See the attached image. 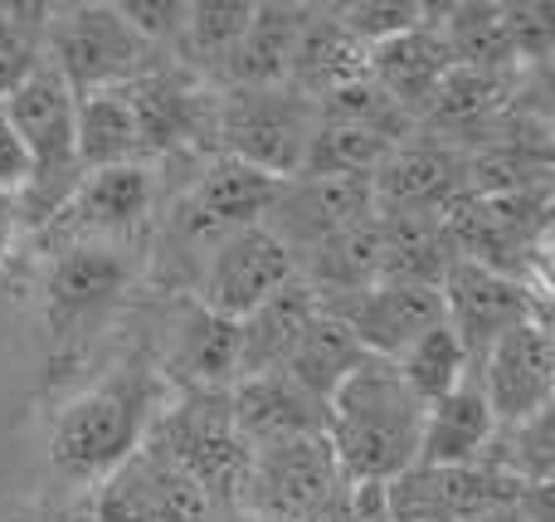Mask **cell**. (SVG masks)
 I'll return each instance as SVG.
<instances>
[{
  "mask_svg": "<svg viewBox=\"0 0 555 522\" xmlns=\"http://www.w3.org/2000/svg\"><path fill=\"white\" fill-rule=\"evenodd\" d=\"M317 117H322V123H336V127L371 132V137H380V142H390V147L410 142V137L420 132V127H414V117L404 113L400 103H390V98H385L371 78H356V84L336 88L332 98H322V103H317Z\"/></svg>",
  "mask_w": 555,
  "mask_h": 522,
  "instance_id": "cell-29",
  "label": "cell"
},
{
  "mask_svg": "<svg viewBox=\"0 0 555 522\" xmlns=\"http://www.w3.org/2000/svg\"><path fill=\"white\" fill-rule=\"evenodd\" d=\"M498 420L488 410L478 377H463L449 396H439L434 406H424V425H420V464L414 469H449V464H473L488 455Z\"/></svg>",
  "mask_w": 555,
  "mask_h": 522,
  "instance_id": "cell-20",
  "label": "cell"
},
{
  "mask_svg": "<svg viewBox=\"0 0 555 522\" xmlns=\"http://www.w3.org/2000/svg\"><path fill=\"white\" fill-rule=\"evenodd\" d=\"M361 361H365V352H361V342L351 338V328L322 308L312 322H307L302 338H297L293 357L283 361V377L326 406V400L336 396V386H341Z\"/></svg>",
  "mask_w": 555,
  "mask_h": 522,
  "instance_id": "cell-26",
  "label": "cell"
},
{
  "mask_svg": "<svg viewBox=\"0 0 555 522\" xmlns=\"http://www.w3.org/2000/svg\"><path fill=\"white\" fill-rule=\"evenodd\" d=\"M293 279H297V259L287 254V244L269 225H249V230L230 234L224 244H215L205 254V264L195 269L191 283V303L240 322L244 313H254L263 298H273Z\"/></svg>",
  "mask_w": 555,
  "mask_h": 522,
  "instance_id": "cell-11",
  "label": "cell"
},
{
  "mask_svg": "<svg viewBox=\"0 0 555 522\" xmlns=\"http://www.w3.org/2000/svg\"><path fill=\"white\" fill-rule=\"evenodd\" d=\"M346 522H390L385 484H346Z\"/></svg>",
  "mask_w": 555,
  "mask_h": 522,
  "instance_id": "cell-35",
  "label": "cell"
},
{
  "mask_svg": "<svg viewBox=\"0 0 555 522\" xmlns=\"http://www.w3.org/2000/svg\"><path fill=\"white\" fill-rule=\"evenodd\" d=\"M249 15L254 0H185L181 29H176V44L166 59L191 78H201L205 88H220L234 44L249 29Z\"/></svg>",
  "mask_w": 555,
  "mask_h": 522,
  "instance_id": "cell-22",
  "label": "cell"
},
{
  "mask_svg": "<svg viewBox=\"0 0 555 522\" xmlns=\"http://www.w3.org/2000/svg\"><path fill=\"white\" fill-rule=\"evenodd\" d=\"M156 211H162V176L146 162H127L113 171H93L78 181L64 211L35 234V250H68V244H127L146 250Z\"/></svg>",
  "mask_w": 555,
  "mask_h": 522,
  "instance_id": "cell-7",
  "label": "cell"
},
{
  "mask_svg": "<svg viewBox=\"0 0 555 522\" xmlns=\"http://www.w3.org/2000/svg\"><path fill=\"white\" fill-rule=\"evenodd\" d=\"M424 488L434 494V504L443 508L453 522H478L498 508H512L527 488L507 474L492 455L473 459V464H449V469H420Z\"/></svg>",
  "mask_w": 555,
  "mask_h": 522,
  "instance_id": "cell-27",
  "label": "cell"
},
{
  "mask_svg": "<svg viewBox=\"0 0 555 522\" xmlns=\"http://www.w3.org/2000/svg\"><path fill=\"white\" fill-rule=\"evenodd\" d=\"M210 522H263V518H249V513H240V508H230V513H215Z\"/></svg>",
  "mask_w": 555,
  "mask_h": 522,
  "instance_id": "cell-41",
  "label": "cell"
},
{
  "mask_svg": "<svg viewBox=\"0 0 555 522\" xmlns=\"http://www.w3.org/2000/svg\"><path fill=\"white\" fill-rule=\"evenodd\" d=\"M171 396L156 371L152 352H127L122 361L103 371L98 381L78 386L49 420V469L64 484L93 488L103 474H113L122 459L142 449L162 400Z\"/></svg>",
  "mask_w": 555,
  "mask_h": 522,
  "instance_id": "cell-1",
  "label": "cell"
},
{
  "mask_svg": "<svg viewBox=\"0 0 555 522\" xmlns=\"http://www.w3.org/2000/svg\"><path fill=\"white\" fill-rule=\"evenodd\" d=\"M317 132V103L278 88H220L215 93V152L244 162L273 181L302 171L307 142Z\"/></svg>",
  "mask_w": 555,
  "mask_h": 522,
  "instance_id": "cell-6",
  "label": "cell"
},
{
  "mask_svg": "<svg viewBox=\"0 0 555 522\" xmlns=\"http://www.w3.org/2000/svg\"><path fill=\"white\" fill-rule=\"evenodd\" d=\"M44 64V5H0V98Z\"/></svg>",
  "mask_w": 555,
  "mask_h": 522,
  "instance_id": "cell-31",
  "label": "cell"
},
{
  "mask_svg": "<svg viewBox=\"0 0 555 522\" xmlns=\"http://www.w3.org/2000/svg\"><path fill=\"white\" fill-rule=\"evenodd\" d=\"M156 59L162 54L117 15L113 0L44 5V64L74 88V98L132 84Z\"/></svg>",
  "mask_w": 555,
  "mask_h": 522,
  "instance_id": "cell-5",
  "label": "cell"
},
{
  "mask_svg": "<svg viewBox=\"0 0 555 522\" xmlns=\"http://www.w3.org/2000/svg\"><path fill=\"white\" fill-rule=\"evenodd\" d=\"M230 410H234V430L244 435L249 449L283 445V440H302V435H326V406L317 396H307L302 386H293L283 371L234 381Z\"/></svg>",
  "mask_w": 555,
  "mask_h": 522,
  "instance_id": "cell-18",
  "label": "cell"
},
{
  "mask_svg": "<svg viewBox=\"0 0 555 522\" xmlns=\"http://www.w3.org/2000/svg\"><path fill=\"white\" fill-rule=\"evenodd\" d=\"M390 367L400 371L404 391H410L420 406H434V400L449 396V391L468 377V352H463V342L453 338L449 322H439V328H429L414 347H404Z\"/></svg>",
  "mask_w": 555,
  "mask_h": 522,
  "instance_id": "cell-28",
  "label": "cell"
},
{
  "mask_svg": "<svg viewBox=\"0 0 555 522\" xmlns=\"http://www.w3.org/2000/svg\"><path fill=\"white\" fill-rule=\"evenodd\" d=\"M25 176H29V162H25V152H20L15 132H10L5 113H0V191H20Z\"/></svg>",
  "mask_w": 555,
  "mask_h": 522,
  "instance_id": "cell-36",
  "label": "cell"
},
{
  "mask_svg": "<svg viewBox=\"0 0 555 522\" xmlns=\"http://www.w3.org/2000/svg\"><path fill=\"white\" fill-rule=\"evenodd\" d=\"M424 406L390 361L365 357L326 400V445L341 484H395L420 464Z\"/></svg>",
  "mask_w": 555,
  "mask_h": 522,
  "instance_id": "cell-3",
  "label": "cell"
},
{
  "mask_svg": "<svg viewBox=\"0 0 555 522\" xmlns=\"http://www.w3.org/2000/svg\"><path fill=\"white\" fill-rule=\"evenodd\" d=\"M443 293V322L453 328V338L468 352V371H478V361L492 352V342L507 338L512 328L531 318H546V298L531 293L517 273L488 269V264L459 259L439 283Z\"/></svg>",
  "mask_w": 555,
  "mask_h": 522,
  "instance_id": "cell-9",
  "label": "cell"
},
{
  "mask_svg": "<svg viewBox=\"0 0 555 522\" xmlns=\"http://www.w3.org/2000/svg\"><path fill=\"white\" fill-rule=\"evenodd\" d=\"M122 93L146 166H201L220 156L215 152V88L176 68L171 59H156L146 74L122 84Z\"/></svg>",
  "mask_w": 555,
  "mask_h": 522,
  "instance_id": "cell-8",
  "label": "cell"
},
{
  "mask_svg": "<svg viewBox=\"0 0 555 522\" xmlns=\"http://www.w3.org/2000/svg\"><path fill=\"white\" fill-rule=\"evenodd\" d=\"M478 386L488 396V410L498 430L521 425V420L551 410L555 396V338L551 318H531L512 328L507 338L492 342V352L478 361Z\"/></svg>",
  "mask_w": 555,
  "mask_h": 522,
  "instance_id": "cell-12",
  "label": "cell"
},
{
  "mask_svg": "<svg viewBox=\"0 0 555 522\" xmlns=\"http://www.w3.org/2000/svg\"><path fill=\"white\" fill-rule=\"evenodd\" d=\"M356 78H365V44L336 20L332 5H307L283 84L293 93L322 103V98H332L336 88L356 84Z\"/></svg>",
  "mask_w": 555,
  "mask_h": 522,
  "instance_id": "cell-19",
  "label": "cell"
},
{
  "mask_svg": "<svg viewBox=\"0 0 555 522\" xmlns=\"http://www.w3.org/2000/svg\"><path fill=\"white\" fill-rule=\"evenodd\" d=\"M5 522H93L88 504H39V508H25V513H10Z\"/></svg>",
  "mask_w": 555,
  "mask_h": 522,
  "instance_id": "cell-38",
  "label": "cell"
},
{
  "mask_svg": "<svg viewBox=\"0 0 555 522\" xmlns=\"http://www.w3.org/2000/svg\"><path fill=\"white\" fill-rule=\"evenodd\" d=\"M146 250L127 244H68L44 250L39 273V328H44V381L64 386L93 357L98 338L127 308L142 279Z\"/></svg>",
  "mask_w": 555,
  "mask_h": 522,
  "instance_id": "cell-2",
  "label": "cell"
},
{
  "mask_svg": "<svg viewBox=\"0 0 555 522\" xmlns=\"http://www.w3.org/2000/svg\"><path fill=\"white\" fill-rule=\"evenodd\" d=\"M443 74H449V49H443L439 25H434V5L414 29L365 49V78H371L390 103H400L404 113L414 117V127H420V117L429 113Z\"/></svg>",
  "mask_w": 555,
  "mask_h": 522,
  "instance_id": "cell-17",
  "label": "cell"
},
{
  "mask_svg": "<svg viewBox=\"0 0 555 522\" xmlns=\"http://www.w3.org/2000/svg\"><path fill=\"white\" fill-rule=\"evenodd\" d=\"M152 361L166 391H230L240 381V322L181 298L166 347Z\"/></svg>",
  "mask_w": 555,
  "mask_h": 522,
  "instance_id": "cell-16",
  "label": "cell"
},
{
  "mask_svg": "<svg viewBox=\"0 0 555 522\" xmlns=\"http://www.w3.org/2000/svg\"><path fill=\"white\" fill-rule=\"evenodd\" d=\"M307 5H283V0H254V15L244 39L234 44L230 68H224L220 88H278L287 78V59H293L297 29H302ZM215 88V93H220Z\"/></svg>",
  "mask_w": 555,
  "mask_h": 522,
  "instance_id": "cell-23",
  "label": "cell"
},
{
  "mask_svg": "<svg viewBox=\"0 0 555 522\" xmlns=\"http://www.w3.org/2000/svg\"><path fill=\"white\" fill-rule=\"evenodd\" d=\"M25 220H20V201L15 191H0V264H10L20 254V244H25Z\"/></svg>",
  "mask_w": 555,
  "mask_h": 522,
  "instance_id": "cell-37",
  "label": "cell"
},
{
  "mask_svg": "<svg viewBox=\"0 0 555 522\" xmlns=\"http://www.w3.org/2000/svg\"><path fill=\"white\" fill-rule=\"evenodd\" d=\"M117 15L156 49V54H171L176 44V29H181V15H185V0H113Z\"/></svg>",
  "mask_w": 555,
  "mask_h": 522,
  "instance_id": "cell-33",
  "label": "cell"
},
{
  "mask_svg": "<svg viewBox=\"0 0 555 522\" xmlns=\"http://www.w3.org/2000/svg\"><path fill=\"white\" fill-rule=\"evenodd\" d=\"M317 313H322V303H317V293L302 279L283 283L273 298H263L254 313H244L240 318V381L283 371V361L293 357L297 338L307 332V322Z\"/></svg>",
  "mask_w": 555,
  "mask_h": 522,
  "instance_id": "cell-21",
  "label": "cell"
},
{
  "mask_svg": "<svg viewBox=\"0 0 555 522\" xmlns=\"http://www.w3.org/2000/svg\"><path fill=\"white\" fill-rule=\"evenodd\" d=\"M142 445L156 449L171 469H181L210 498L215 513H230L240 504L244 474H249V445L234 430L230 391H171Z\"/></svg>",
  "mask_w": 555,
  "mask_h": 522,
  "instance_id": "cell-4",
  "label": "cell"
},
{
  "mask_svg": "<svg viewBox=\"0 0 555 522\" xmlns=\"http://www.w3.org/2000/svg\"><path fill=\"white\" fill-rule=\"evenodd\" d=\"M371 176H293V181L278 186L273 211L263 215V225L287 244L293 259H302L317 244L371 220Z\"/></svg>",
  "mask_w": 555,
  "mask_h": 522,
  "instance_id": "cell-13",
  "label": "cell"
},
{
  "mask_svg": "<svg viewBox=\"0 0 555 522\" xmlns=\"http://www.w3.org/2000/svg\"><path fill=\"white\" fill-rule=\"evenodd\" d=\"M332 10L365 49L404 35V29H414L424 15H429V5H414V0H351V5H332Z\"/></svg>",
  "mask_w": 555,
  "mask_h": 522,
  "instance_id": "cell-32",
  "label": "cell"
},
{
  "mask_svg": "<svg viewBox=\"0 0 555 522\" xmlns=\"http://www.w3.org/2000/svg\"><path fill=\"white\" fill-rule=\"evenodd\" d=\"M390 152L395 147L380 142V137L356 132V127H336V123H322V117H317V132H312V142H307L302 171L297 176H375Z\"/></svg>",
  "mask_w": 555,
  "mask_h": 522,
  "instance_id": "cell-30",
  "label": "cell"
},
{
  "mask_svg": "<svg viewBox=\"0 0 555 522\" xmlns=\"http://www.w3.org/2000/svg\"><path fill=\"white\" fill-rule=\"evenodd\" d=\"M297 279L317 293V303H341L351 293L380 283V230H375V215L351 230L332 234L326 244H317L312 254L297 259Z\"/></svg>",
  "mask_w": 555,
  "mask_h": 522,
  "instance_id": "cell-24",
  "label": "cell"
},
{
  "mask_svg": "<svg viewBox=\"0 0 555 522\" xmlns=\"http://www.w3.org/2000/svg\"><path fill=\"white\" fill-rule=\"evenodd\" d=\"M326 313L351 328L365 357L395 361L404 347H414L424 332L443 322V293L434 283H371L341 303H326Z\"/></svg>",
  "mask_w": 555,
  "mask_h": 522,
  "instance_id": "cell-15",
  "label": "cell"
},
{
  "mask_svg": "<svg viewBox=\"0 0 555 522\" xmlns=\"http://www.w3.org/2000/svg\"><path fill=\"white\" fill-rule=\"evenodd\" d=\"M468 191V156L449 142L414 132L371 176L375 215H443Z\"/></svg>",
  "mask_w": 555,
  "mask_h": 522,
  "instance_id": "cell-14",
  "label": "cell"
},
{
  "mask_svg": "<svg viewBox=\"0 0 555 522\" xmlns=\"http://www.w3.org/2000/svg\"><path fill=\"white\" fill-rule=\"evenodd\" d=\"M74 152H78V171L83 176L142 162V142H137V123H132V107H127L122 88L83 93L74 103Z\"/></svg>",
  "mask_w": 555,
  "mask_h": 522,
  "instance_id": "cell-25",
  "label": "cell"
},
{
  "mask_svg": "<svg viewBox=\"0 0 555 522\" xmlns=\"http://www.w3.org/2000/svg\"><path fill=\"white\" fill-rule=\"evenodd\" d=\"M478 522H531L527 518V508H521V498L512 508H498V513H488V518H478Z\"/></svg>",
  "mask_w": 555,
  "mask_h": 522,
  "instance_id": "cell-40",
  "label": "cell"
},
{
  "mask_svg": "<svg viewBox=\"0 0 555 522\" xmlns=\"http://www.w3.org/2000/svg\"><path fill=\"white\" fill-rule=\"evenodd\" d=\"M336 488H341V474H336L326 435H302L249 449V474L234 508L263 522H297L317 504H326Z\"/></svg>",
  "mask_w": 555,
  "mask_h": 522,
  "instance_id": "cell-10",
  "label": "cell"
},
{
  "mask_svg": "<svg viewBox=\"0 0 555 522\" xmlns=\"http://www.w3.org/2000/svg\"><path fill=\"white\" fill-rule=\"evenodd\" d=\"M297 522H346V484L336 488V494L326 498V504H317L312 513H302Z\"/></svg>",
  "mask_w": 555,
  "mask_h": 522,
  "instance_id": "cell-39",
  "label": "cell"
},
{
  "mask_svg": "<svg viewBox=\"0 0 555 522\" xmlns=\"http://www.w3.org/2000/svg\"><path fill=\"white\" fill-rule=\"evenodd\" d=\"M385 504H390V522H453L434 504L429 488H424L420 469H410V474H400L395 484H385Z\"/></svg>",
  "mask_w": 555,
  "mask_h": 522,
  "instance_id": "cell-34",
  "label": "cell"
}]
</instances>
